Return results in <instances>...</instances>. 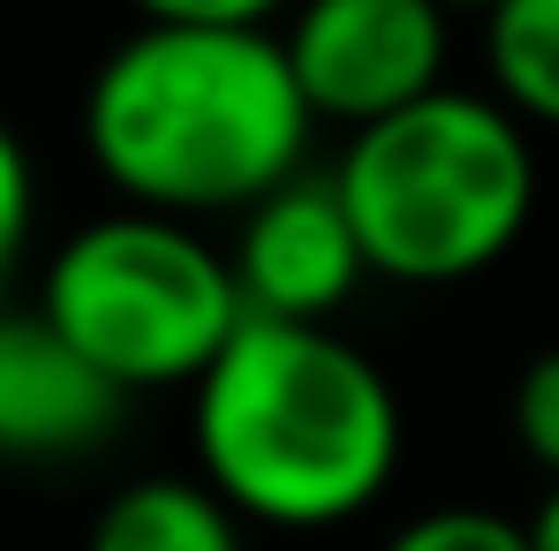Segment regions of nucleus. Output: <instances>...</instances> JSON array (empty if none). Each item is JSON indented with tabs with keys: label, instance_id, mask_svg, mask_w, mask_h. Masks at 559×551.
<instances>
[{
	"label": "nucleus",
	"instance_id": "nucleus-1",
	"mask_svg": "<svg viewBox=\"0 0 559 551\" xmlns=\"http://www.w3.org/2000/svg\"><path fill=\"white\" fill-rule=\"evenodd\" d=\"M310 98L273 23H144L84 84V152L136 212H250L302 175Z\"/></svg>",
	"mask_w": 559,
	"mask_h": 551
},
{
	"label": "nucleus",
	"instance_id": "nucleus-2",
	"mask_svg": "<svg viewBox=\"0 0 559 551\" xmlns=\"http://www.w3.org/2000/svg\"><path fill=\"white\" fill-rule=\"evenodd\" d=\"M197 476L258 529H341L401 468L393 378L333 325L242 318L189 385Z\"/></svg>",
	"mask_w": 559,
	"mask_h": 551
},
{
	"label": "nucleus",
	"instance_id": "nucleus-3",
	"mask_svg": "<svg viewBox=\"0 0 559 551\" xmlns=\"http://www.w3.org/2000/svg\"><path fill=\"white\" fill-rule=\"evenodd\" d=\"M333 182L378 279L454 287V279L491 273L530 235L537 152L522 113L447 84L356 129Z\"/></svg>",
	"mask_w": 559,
	"mask_h": 551
},
{
	"label": "nucleus",
	"instance_id": "nucleus-4",
	"mask_svg": "<svg viewBox=\"0 0 559 551\" xmlns=\"http://www.w3.org/2000/svg\"><path fill=\"white\" fill-rule=\"evenodd\" d=\"M38 310L92 356L129 400L197 385L242 333V287L227 250L175 212H106L76 227L38 279Z\"/></svg>",
	"mask_w": 559,
	"mask_h": 551
},
{
	"label": "nucleus",
	"instance_id": "nucleus-5",
	"mask_svg": "<svg viewBox=\"0 0 559 551\" xmlns=\"http://www.w3.org/2000/svg\"><path fill=\"white\" fill-rule=\"evenodd\" d=\"M447 23L454 15L439 0H295L280 15V46L310 113L356 136L416 98L447 92Z\"/></svg>",
	"mask_w": 559,
	"mask_h": 551
},
{
	"label": "nucleus",
	"instance_id": "nucleus-6",
	"mask_svg": "<svg viewBox=\"0 0 559 551\" xmlns=\"http://www.w3.org/2000/svg\"><path fill=\"white\" fill-rule=\"evenodd\" d=\"M227 265L242 287V310L287 318V325H333V310L371 273L364 235L341 204V182L310 175V167L242 212V235H235Z\"/></svg>",
	"mask_w": 559,
	"mask_h": 551
},
{
	"label": "nucleus",
	"instance_id": "nucleus-7",
	"mask_svg": "<svg viewBox=\"0 0 559 551\" xmlns=\"http://www.w3.org/2000/svg\"><path fill=\"white\" fill-rule=\"evenodd\" d=\"M129 416V393L31 302H0V460L61 468L92 460Z\"/></svg>",
	"mask_w": 559,
	"mask_h": 551
},
{
	"label": "nucleus",
	"instance_id": "nucleus-8",
	"mask_svg": "<svg viewBox=\"0 0 559 551\" xmlns=\"http://www.w3.org/2000/svg\"><path fill=\"white\" fill-rule=\"evenodd\" d=\"M84 551H242V514L204 476H136L98 506Z\"/></svg>",
	"mask_w": 559,
	"mask_h": 551
},
{
	"label": "nucleus",
	"instance_id": "nucleus-9",
	"mask_svg": "<svg viewBox=\"0 0 559 551\" xmlns=\"http://www.w3.org/2000/svg\"><path fill=\"white\" fill-rule=\"evenodd\" d=\"M491 98L530 129H559V0H499L484 15Z\"/></svg>",
	"mask_w": 559,
	"mask_h": 551
},
{
	"label": "nucleus",
	"instance_id": "nucleus-10",
	"mask_svg": "<svg viewBox=\"0 0 559 551\" xmlns=\"http://www.w3.org/2000/svg\"><path fill=\"white\" fill-rule=\"evenodd\" d=\"M385 551H530V522H507L491 506H431L393 529Z\"/></svg>",
	"mask_w": 559,
	"mask_h": 551
},
{
	"label": "nucleus",
	"instance_id": "nucleus-11",
	"mask_svg": "<svg viewBox=\"0 0 559 551\" xmlns=\"http://www.w3.org/2000/svg\"><path fill=\"white\" fill-rule=\"evenodd\" d=\"M514 446L545 468V483H559V348L514 378Z\"/></svg>",
	"mask_w": 559,
	"mask_h": 551
},
{
	"label": "nucleus",
	"instance_id": "nucleus-12",
	"mask_svg": "<svg viewBox=\"0 0 559 551\" xmlns=\"http://www.w3.org/2000/svg\"><path fill=\"white\" fill-rule=\"evenodd\" d=\"M31 219H38V189H31V159L15 144V129L0 121V302L23 273V250H31Z\"/></svg>",
	"mask_w": 559,
	"mask_h": 551
},
{
	"label": "nucleus",
	"instance_id": "nucleus-13",
	"mask_svg": "<svg viewBox=\"0 0 559 551\" xmlns=\"http://www.w3.org/2000/svg\"><path fill=\"white\" fill-rule=\"evenodd\" d=\"M144 23H273L295 0H129Z\"/></svg>",
	"mask_w": 559,
	"mask_h": 551
},
{
	"label": "nucleus",
	"instance_id": "nucleus-14",
	"mask_svg": "<svg viewBox=\"0 0 559 551\" xmlns=\"http://www.w3.org/2000/svg\"><path fill=\"white\" fill-rule=\"evenodd\" d=\"M530 551H559V483L537 499V514H530Z\"/></svg>",
	"mask_w": 559,
	"mask_h": 551
},
{
	"label": "nucleus",
	"instance_id": "nucleus-15",
	"mask_svg": "<svg viewBox=\"0 0 559 551\" xmlns=\"http://www.w3.org/2000/svg\"><path fill=\"white\" fill-rule=\"evenodd\" d=\"M439 8H447V15H491L499 0H439Z\"/></svg>",
	"mask_w": 559,
	"mask_h": 551
}]
</instances>
